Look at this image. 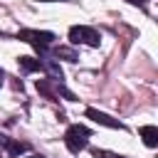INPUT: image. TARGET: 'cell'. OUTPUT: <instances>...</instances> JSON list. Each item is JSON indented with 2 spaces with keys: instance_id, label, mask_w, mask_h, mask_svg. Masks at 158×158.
<instances>
[{
  "instance_id": "277c9868",
  "label": "cell",
  "mask_w": 158,
  "mask_h": 158,
  "mask_svg": "<svg viewBox=\"0 0 158 158\" xmlns=\"http://www.w3.org/2000/svg\"><path fill=\"white\" fill-rule=\"evenodd\" d=\"M37 91L44 94V96H49V99H54L57 94H62L64 99L74 101V94H72L69 89H64L62 81H57V79H40V81H37Z\"/></svg>"
},
{
  "instance_id": "2e32d148",
  "label": "cell",
  "mask_w": 158,
  "mask_h": 158,
  "mask_svg": "<svg viewBox=\"0 0 158 158\" xmlns=\"http://www.w3.org/2000/svg\"><path fill=\"white\" fill-rule=\"evenodd\" d=\"M138 2H143V0H138Z\"/></svg>"
},
{
  "instance_id": "ba28073f",
  "label": "cell",
  "mask_w": 158,
  "mask_h": 158,
  "mask_svg": "<svg viewBox=\"0 0 158 158\" xmlns=\"http://www.w3.org/2000/svg\"><path fill=\"white\" fill-rule=\"evenodd\" d=\"M5 151H7L12 158H17L20 153H25V151H27V146H25V143H20V141H12V138H7V141H5Z\"/></svg>"
},
{
  "instance_id": "4fadbf2b",
  "label": "cell",
  "mask_w": 158,
  "mask_h": 158,
  "mask_svg": "<svg viewBox=\"0 0 158 158\" xmlns=\"http://www.w3.org/2000/svg\"><path fill=\"white\" fill-rule=\"evenodd\" d=\"M30 158H44V156H30Z\"/></svg>"
},
{
  "instance_id": "5bb4252c",
  "label": "cell",
  "mask_w": 158,
  "mask_h": 158,
  "mask_svg": "<svg viewBox=\"0 0 158 158\" xmlns=\"http://www.w3.org/2000/svg\"><path fill=\"white\" fill-rule=\"evenodd\" d=\"M0 74H2V69H0Z\"/></svg>"
},
{
  "instance_id": "30bf717a",
  "label": "cell",
  "mask_w": 158,
  "mask_h": 158,
  "mask_svg": "<svg viewBox=\"0 0 158 158\" xmlns=\"http://www.w3.org/2000/svg\"><path fill=\"white\" fill-rule=\"evenodd\" d=\"M91 156L94 158H123V156H116V153H109V151H99V148H94Z\"/></svg>"
},
{
  "instance_id": "8992f818",
  "label": "cell",
  "mask_w": 158,
  "mask_h": 158,
  "mask_svg": "<svg viewBox=\"0 0 158 158\" xmlns=\"http://www.w3.org/2000/svg\"><path fill=\"white\" fill-rule=\"evenodd\" d=\"M17 64H20V69H22L25 74H30V72H40V69H44V64H42V59H35V57H20V59H17Z\"/></svg>"
},
{
  "instance_id": "6da1fadb",
  "label": "cell",
  "mask_w": 158,
  "mask_h": 158,
  "mask_svg": "<svg viewBox=\"0 0 158 158\" xmlns=\"http://www.w3.org/2000/svg\"><path fill=\"white\" fill-rule=\"evenodd\" d=\"M89 138H91V131L86 126H81V123H74L64 133V146L69 148V153H81L89 146Z\"/></svg>"
},
{
  "instance_id": "5b68a950",
  "label": "cell",
  "mask_w": 158,
  "mask_h": 158,
  "mask_svg": "<svg viewBox=\"0 0 158 158\" xmlns=\"http://www.w3.org/2000/svg\"><path fill=\"white\" fill-rule=\"evenodd\" d=\"M86 116H89L91 121L101 123V126H109V128H123V123H121L118 118H111L109 114H101V111H96V109H86Z\"/></svg>"
},
{
  "instance_id": "7a4b0ae2",
  "label": "cell",
  "mask_w": 158,
  "mask_h": 158,
  "mask_svg": "<svg viewBox=\"0 0 158 158\" xmlns=\"http://www.w3.org/2000/svg\"><path fill=\"white\" fill-rule=\"evenodd\" d=\"M17 37H20V40H25L27 44H32L40 54H47V49H49V47H52V42L57 40V37H54V32H47V30H22Z\"/></svg>"
},
{
  "instance_id": "8fae6325",
  "label": "cell",
  "mask_w": 158,
  "mask_h": 158,
  "mask_svg": "<svg viewBox=\"0 0 158 158\" xmlns=\"http://www.w3.org/2000/svg\"><path fill=\"white\" fill-rule=\"evenodd\" d=\"M5 141H7V136H2V133H0V151H5Z\"/></svg>"
},
{
  "instance_id": "9c48e42d",
  "label": "cell",
  "mask_w": 158,
  "mask_h": 158,
  "mask_svg": "<svg viewBox=\"0 0 158 158\" xmlns=\"http://www.w3.org/2000/svg\"><path fill=\"white\" fill-rule=\"evenodd\" d=\"M54 54H57V57H67L69 62H77V54H74L72 49H62V47H59V49H54Z\"/></svg>"
},
{
  "instance_id": "52a82bcc",
  "label": "cell",
  "mask_w": 158,
  "mask_h": 158,
  "mask_svg": "<svg viewBox=\"0 0 158 158\" xmlns=\"http://www.w3.org/2000/svg\"><path fill=\"white\" fill-rule=\"evenodd\" d=\"M138 133L143 136V143H146L148 148H156V146H158V128H156V126H141Z\"/></svg>"
},
{
  "instance_id": "9a60e30c",
  "label": "cell",
  "mask_w": 158,
  "mask_h": 158,
  "mask_svg": "<svg viewBox=\"0 0 158 158\" xmlns=\"http://www.w3.org/2000/svg\"><path fill=\"white\" fill-rule=\"evenodd\" d=\"M0 84H2V79H0Z\"/></svg>"
},
{
  "instance_id": "7c38bea8",
  "label": "cell",
  "mask_w": 158,
  "mask_h": 158,
  "mask_svg": "<svg viewBox=\"0 0 158 158\" xmlns=\"http://www.w3.org/2000/svg\"><path fill=\"white\" fill-rule=\"evenodd\" d=\"M37 2H54V0H37Z\"/></svg>"
},
{
  "instance_id": "3957f363",
  "label": "cell",
  "mask_w": 158,
  "mask_h": 158,
  "mask_svg": "<svg viewBox=\"0 0 158 158\" xmlns=\"http://www.w3.org/2000/svg\"><path fill=\"white\" fill-rule=\"evenodd\" d=\"M69 42H72V44L99 47V42H101V35H99L94 27H86V25H74V27L69 30Z\"/></svg>"
}]
</instances>
